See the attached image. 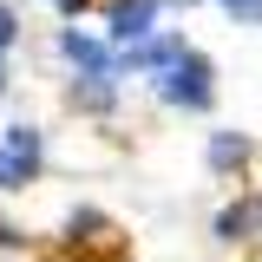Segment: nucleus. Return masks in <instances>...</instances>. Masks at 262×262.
<instances>
[{
	"mask_svg": "<svg viewBox=\"0 0 262 262\" xmlns=\"http://www.w3.org/2000/svg\"><path fill=\"white\" fill-rule=\"evenodd\" d=\"M39 158H46L39 125H7V138H0V190H27L39 177Z\"/></svg>",
	"mask_w": 262,
	"mask_h": 262,
	"instance_id": "3",
	"label": "nucleus"
},
{
	"mask_svg": "<svg viewBox=\"0 0 262 262\" xmlns=\"http://www.w3.org/2000/svg\"><path fill=\"white\" fill-rule=\"evenodd\" d=\"M229 20H243V27H262V0H216Z\"/></svg>",
	"mask_w": 262,
	"mask_h": 262,
	"instance_id": "6",
	"label": "nucleus"
},
{
	"mask_svg": "<svg viewBox=\"0 0 262 262\" xmlns=\"http://www.w3.org/2000/svg\"><path fill=\"white\" fill-rule=\"evenodd\" d=\"M53 7H59V13H66V20H72V13H79V7H85V0H53Z\"/></svg>",
	"mask_w": 262,
	"mask_h": 262,
	"instance_id": "8",
	"label": "nucleus"
},
{
	"mask_svg": "<svg viewBox=\"0 0 262 262\" xmlns=\"http://www.w3.org/2000/svg\"><path fill=\"white\" fill-rule=\"evenodd\" d=\"M243 158H249V144H243L236 131H216V138H210V164H216V170H229V164H243Z\"/></svg>",
	"mask_w": 262,
	"mask_h": 262,
	"instance_id": "5",
	"label": "nucleus"
},
{
	"mask_svg": "<svg viewBox=\"0 0 262 262\" xmlns=\"http://www.w3.org/2000/svg\"><path fill=\"white\" fill-rule=\"evenodd\" d=\"M151 20H158V0H118L112 7V46H138V39H151Z\"/></svg>",
	"mask_w": 262,
	"mask_h": 262,
	"instance_id": "4",
	"label": "nucleus"
},
{
	"mask_svg": "<svg viewBox=\"0 0 262 262\" xmlns=\"http://www.w3.org/2000/svg\"><path fill=\"white\" fill-rule=\"evenodd\" d=\"M59 53H66V66H72V98L92 105V112H105V105L118 98V59H112L98 39H85L79 27L59 33Z\"/></svg>",
	"mask_w": 262,
	"mask_h": 262,
	"instance_id": "1",
	"label": "nucleus"
},
{
	"mask_svg": "<svg viewBox=\"0 0 262 262\" xmlns=\"http://www.w3.org/2000/svg\"><path fill=\"white\" fill-rule=\"evenodd\" d=\"M151 79H158V98L177 105V112H210V98H216V85H210V59L190 53V46L164 66V72H151Z\"/></svg>",
	"mask_w": 262,
	"mask_h": 262,
	"instance_id": "2",
	"label": "nucleus"
},
{
	"mask_svg": "<svg viewBox=\"0 0 262 262\" xmlns=\"http://www.w3.org/2000/svg\"><path fill=\"white\" fill-rule=\"evenodd\" d=\"M13 39H20V20H13V7H0V53H7Z\"/></svg>",
	"mask_w": 262,
	"mask_h": 262,
	"instance_id": "7",
	"label": "nucleus"
},
{
	"mask_svg": "<svg viewBox=\"0 0 262 262\" xmlns=\"http://www.w3.org/2000/svg\"><path fill=\"white\" fill-rule=\"evenodd\" d=\"M0 92H7V53H0Z\"/></svg>",
	"mask_w": 262,
	"mask_h": 262,
	"instance_id": "9",
	"label": "nucleus"
}]
</instances>
